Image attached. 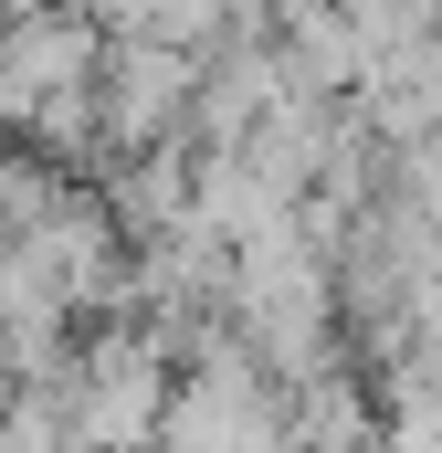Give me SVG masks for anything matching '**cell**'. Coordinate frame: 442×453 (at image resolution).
Masks as SVG:
<instances>
[{"instance_id": "cell-1", "label": "cell", "mask_w": 442, "mask_h": 453, "mask_svg": "<svg viewBox=\"0 0 442 453\" xmlns=\"http://www.w3.org/2000/svg\"><path fill=\"white\" fill-rule=\"evenodd\" d=\"M190 96H201V53H179V42H106V74H95V127H106V148H169L179 127H190Z\"/></svg>"}]
</instances>
